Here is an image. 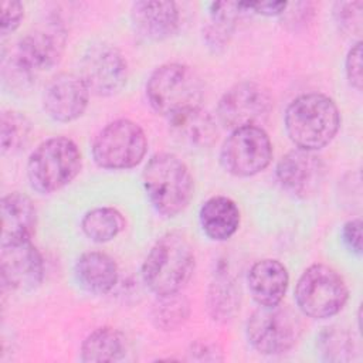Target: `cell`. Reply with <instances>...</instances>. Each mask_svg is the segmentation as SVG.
<instances>
[{
  "label": "cell",
  "instance_id": "6da1fadb",
  "mask_svg": "<svg viewBox=\"0 0 363 363\" xmlns=\"http://www.w3.org/2000/svg\"><path fill=\"white\" fill-rule=\"evenodd\" d=\"M196 267L194 251L187 238L176 231L162 235L142 264V279L156 296L182 292Z\"/></svg>",
  "mask_w": 363,
  "mask_h": 363
},
{
  "label": "cell",
  "instance_id": "7a4b0ae2",
  "mask_svg": "<svg viewBox=\"0 0 363 363\" xmlns=\"http://www.w3.org/2000/svg\"><path fill=\"white\" fill-rule=\"evenodd\" d=\"M284 123L286 135L296 147L316 152L336 136L340 128V113L332 98L311 92L291 101Z\"/></svg>",
  "mask_w": 363,
  "mask_h": 363
},
{
  "label": "cell",
  "instance_id": "3957f363",
  "mask_svg": "<svg viewBox=\"0 0 363 363\" xmlns=\"http://www.w3.org/2000/svg\"><path fill=\"white\" fill-rule=\"evenodd\" d=\"M142 182L150 204L166 218L182 213L193 197L191 173L173 153L153 155L143 169Z\"/></svg>",
  "mask_w": 363,
  "mask_h": 363
},
{
  "label": "cell",
  "instance_id": "277c9868",
  "mask_svg": "<svg viewBox=\"0 0 363 363\" xmlns=\"http://www.w3.org/2000/svg\"><path fill=\"white\" fill-rule=\"evenodd\" d=\"M204 88L197 72L180 62L157 67L146 82V96L150 106L167 121L201 108Z\"/></svg>",
  "mask_w": 363,
  "mask_h": 363
},
{
  "label": "cell",
  "instance_id": "5b68a950",
  "mask_svg": "<svg viewBox=\"0 0 363 363\" xmlns=\"http://www.w3.org/2000/svg\"><path fill=\"white\" fill-rule=\"evenodd\" d=\"M81 164V152L75 142L65 136H54L41 142L30 155L27 177L35 191L48 194L71 183Z\"/></svg>",
  "mask_w": 363,
  "mask_h": 363
},
{
  "label": "cell",
  "instance_id": "8992f818",
  "mask_svg": "<svg viewBox=\"0 0 363 363\" xmlns=\"http://www.w3.org/2000/svg\"><path fill=\"white\" fill-rule=\"evenodd\" d=\"M349 298L342 275L329 265L313 264L299 277L295 301L301 312L312 319H326L339 313Z\"/></svg>",
  "mask_w": 363,
  "mask_h": 363
},
{
  "label": "cell",
  "instance_id": "52a82bcc",
  "mask_svg": "<svg viewBox=\"0 0 363 363\" xmlns=\"http://www.w3.org/2000/svg\"><path fill=\"white\" fill-rule=\"evenodd\" d=\"M248 343L261 354H282L289 352L302 335L299 316L281 303L259 306L255 309L245 326Z\"/></svg>",
  "mask_w": 363,
  "mask_h": 363
},
{
  "label": "cell",
  "instance_id": "ba28073f",
  "mask_svg": "<svg viewBox=\"0 0 363 363\" xmlns=\"http://www.w3.org/2000/svg\"><path fill=\"white\" fill-rule=\"evenodd\" d=\"M147 150L143 129L130 119H116L105 125L92 142L94 162L108 170L138 166Z\"/></svg>",
  "mask_w": 363,
  "mask_h": 363
},
{
  "label": "cell",
  "instance_id": "9c48e42d",
  "mask_svg": "<svg viewBox=\"0 0 363 363\" xmlns=\"http://www.w3.org/2000/svg\"><path fill=\"white\" fill-rule=\"evenodd\" d=\"M272 143L261 126H242L231 130L220 150L225 172L237 177H250L268 167Z\"/></svg>",
  "mask_w": 363,
  "mask_h": 363
},
{
  "label": "cell",
  "instance_id": "30bf717a",
  "mask_svg": "<svg viewBox=\"0 0 363 363\" xmlns=\"http://www.w3.org/2000/svg\"><path fill=\"white\" fill-rule=\"evenodd\" d=\"M269 91L254 81H241L223 94L217 105V116L227 129L259 126L272 111Z\"/></svg>",
  "mask_w": 363,
  "mask_h": 363
},
{
  "label": "cell",
  "instance_id": "8fae6325",
  "mask_svg": "<svg viewBox=\"0 0 363 363\" xmlns=\"http://www.w3.org/2000/svg\"><path fill=\"white\" fill-rule=\"evenodd\" d=\"M79 77L98 96L118 94L126 84L128 65L122 52L106 43L92 44L82 55Z\"/></svg>",
  "mask_w": 363,
  "mask_h": 363
},
{
  "label": "cell",
  "instance_id": "7c38bea8",
  "mask_svg": "<svg viewBox=\"0 0 363 363\" xmlns=\"http://www.w3.org/2000/svg\"><path fill=\"white\" fill-rule=\"evenodd\" d=\"M68 33L58 17H45L38 21L18 41L16 55L35 74L55 67L67 47Z\"/></svg>",
  "mask_w": 363,
  "mask_h": 363
},
{
  "label": "cell",
  "instance_id": "4fadbf2b",
  "mask_svg": "<svg viewBox=\"0 0 363 363\" xmlns=\"http://www.w3.org/2000/svg\"><path fill=\"white\" fill-rule=\"evenodd\" d=\"M0 275L3 285L13 291L30 292L40 286L44 261L31 240L1 242Z\"/></svg>",
  "mask_w": 363,
  "mask_h": 363
},
{
  "label": "cell",
  "instance_id": "5bb4252c",
  "mask_svg": "<svg viewBox=\"0 0 363 363\" xmlns=\"http://www.w3.org/2000/svg\"><path fill=\"white\" fill-rule=\"evenodd\" d=\"M325 177V163L312 150L294 149L285 153L277 164V179L282 189L298 199H309L320 189Z\"/></svg>",
  "mask_w": 363,
  "mask_h": 363
},
{
  "label": "cell",
  "instance_id": "9a60e30c",
  "mask_svg": "<svg viewBox=\"0 0 363 363\" xmlns=\"http://www.w3.org/2000/svg\"><path fill=\"white\" fill-rule=\"evenodd\" d=\"M89 89L77 74L61 72L52 77L43 92V108L57 122H72L88 106Z\"/></svg>",
  "mask_w": 363,
  "mask_h": 363
},
{
  "label": "cell",
  "instance_id": "2e32d148",
  "mask_svg": "<svg viewBox=\"0 0 363 363\" xmlns=\"http://www.w3.org/2000/svg\"><path fill=\"white\" fill-rule=\"evenodd\" d=\"M130 20L135 31L153 41L172 37L180 23V13L174 1L142 0L132 4Z\"/></svg>",
  "mask_w": 363,
  "mask_h": 363
},
{
  "label": "cell",
  "instance_id": "e0dca14e",
  "mask_svg": "<svg viewBox=\"0 0 363 363\" xmlns=\"http://www.w3.org/2000/svg\"><path fill=\"white\" fill-rule=\"evenodd\" d=\"M247 284L252 299L259 306H272L284 299L289 275L282 262L265 258L252 264L247 275Z\"/></svg>",
  "mask_w": 363,
  "mask_h": 363
},
{
  "label": "cell",
  "instance_id": "ac0fdd59",
  "mask_svg": "<svg viewBox=\"0 0 363 363\" xmlns=\"http://www.w3.org/2000/svg\"><path fill=\"white\" fill-rule=\"evenodd\" d=\"M78 285L94 295H105L118 282L119 271L115 259L101 251H88L79 255L74 265Z\"/></svg>",
  "mask_w": 363,
  "mask_h": 363
},
{
  "label": "cell",
  "instance_id": "d6986e66",
  "mask_svg": "<svg viewBox=\"0 0 363 363\" xmlns=\"http://www.w3.org/2000/svg\"><path fill=\"white\" fill-rule=\"evenodd\" d=\"M37 224V210L31 199L14 191L1 199V242L31 240Z\"/></svg>",
  "mask_w": 363,
  "mask_h": 363
},
{
  "label": "cell",
  "instance_id": "ffe728a7",
  "mask_svg": "<svg viewBox=\"0 0 363 363\" xmlns=\"http://www.w3.org/2000/svg\"><path fill=\"white\" fill-rule=\"evenodd\" d=\"M203 233L213 241L231 238L240 225V210L234 200L225 196H214L203 203L199 213Z\"/></svg>",
  "mask_w": 363,
  "mask_h": 363
},
{
  "label": "cell",
  "instance_id": "44dd1931",
  "mask_svg": "<svg viewBox=\"0 0 363 363\" xmlns=\"http://www.w3.org/2000/svg\"><path fill=\"white\" fill-rule=\"evenodd\" d=\"M174 139L189 147H207L217 139V126L211 115L201 108L169 119Z\"/></svg>",
  "mask_w": 363,
  "mask_h": 363
},
{
  "label": "cell",
  "instance_id": "7402d4cb",
  "mask_svg": "<svg viewBox=\"0 0 363 363\" xmlns=\"http://www.w3.org/2000/svg\"><path fill=\"white\" fill-rule=\"evenodd\" d=\"M128 352L125 335L111 326L91 332L81 345V360L86 363L119 362Z\"/></svg>",
  "mask_w": 363,
  "mask_h": 363
},
{
  "label": "cell",
  "instance_id": "603a6c76",
  "mask_svg": "<svg viewBox=\"0 0 363 363\" xmlns=\"http://www.w3.org/2000/svg\"><path fill=\"white\" fill-rule=\"evenodd\" d=\"M241 295L235 279L225 271H217L207 292L210 316L221 323L231 320L240 309Z\"/></svg>",
  "mask_w": 363,
  "mask_h": 363
},
{
  "label": "cell",
  "instance_id": "cb8c5ba5",
  "mask_svg": "<svg viewBox=\"0 0 363 363\" xmlns=\"http://www.w3.org/2000/svg\"><path fill=\"white\" fill-rule=\"evenodd\" d=\"M81 228L91 241L108 242L125 228V218L113 207H95L84 214Z\"/></svg>",
  "mask_w": 363,
  "mask_h": 363
},
{
  "label": "cell",
  "instance_id": "d4e9b609",
  "mask_svg": "<svg viewBox=\"0 0 363 363\" xmlns=\"http://www.w3.org/2000/svg\"><path fill=\"white\" fill-rule=\"evenodd\" d=\"M152 322L160 330H174L190 316V303L180 292L157 296L152 306Z\"/></svg>",
  "mask_w": 363,
  "mask_h": 363
},
{
  "label": "cell",
  "instance_id": "484cf974",
  "mask_svg": "<svg viewBox=\"0 0 363 363\" xmlns=\"http://www.w3.org/2000/svg\"><path fill=\"white\" fill-rule=\"evenodd\" d=\"M316 340L318 349L325 360L339 363L353 359L354 342L345 328L336 325L328 326L319 333Z\"/></svg>",
  "mask_w": 363,
  "mask_h": 363
},
{
  "label": "cell",
  "instance_id": "4316f807",
  "mask_svg": "<svg viewBox=\"0 0 363 363\" xmlns=\"http://www.w3.org/2000/svg\"><path fill=\"white\" fill-rule=\"evenodd\" d=\"M31 133V122L17 111H4L0 121V145L3 153H14L20 150L28 140Z\"/></svg>",
  "mask_w": 363,
  "mask_h": 363
},
{
  "label": "cell",
  "instance_id": "83f0119b",
  "mask_svg": "<svg viewBox=\"0 0 363 363\" xmlns=\"http://www.w3.org/2000/svg\"><path fill=\"white\" fill-rule=\"evenodd\" d=\"M1 75L4 85L13 94L23 95L24 92L30 91L37 74L28 68L16 54H13L7 61H4Z\"/></svg>",
  "mask_w": 363,
  "mask_h": 363
},
{
  "label": "cell",
  "instance_id": "f1b7e54d",
  "mask_svg": "<svg viewBox=\"0 0 363 363\" xmlns=\"http://www.w3.org/2000/svg\"><path fill=\"white\" fill-rule=\"evenodd\" d=\"M362 11L363 1H337L333 6V17L339 27L346 34L359 35L362 33Z\"/></svg>",
  "mask_w": 363,
  "mask_h": 363
},
{
  "label": "cell",
  "instance_id": "f546056e",
  "mask_svg": "<svg viewBox=\"0 0 363 363\" xmlns=\"http://www.w3.org/2000/svg\"><path fill=\"white\" fill-rule=\"evenodd\" d=\"M345 71L349 84L360 91L362 89V41L357 40L347 51L345 60Z\"/></svg>",
  "mask_w": 363,
  "mask_h": 363
},
{
  "label": "cell",
  "instance_id": "4dcf8cb0",
  "mask_svg": "<svg viewBox=\"0 0 363 363\" xmlns=\"http://www.w3.org/2000/svg\"><path fill=\"white\" fill-rule=\"evenodd\" d=\"M312 14H313V3L298 1V3H288L285 11L281 16L285 26L291 28H298V27H302L305 23H308Z\"/></svg>",
  "mask_w": 363,
  "mask_h": 363
},
{
  "label": "cell",
  "instance_id": "1f68e13d",
  "mask_svg": "<svg viewBox=\"0 0 363 363\" xmlns=\"http://www.w3.org/2000/svg\"><path fill=\"white\" fill-rule=\"evenodd\" d=\"M24 17V7L20 1L6 0L1 3V20H0V31L1 35H7L13 33L21 23Z\"/></svg>",
  "mask_w": 363,
  "mask_h": 363
},
{
  "label": "cell",
  "instance_id": "d6a6232c",
  "mask_svg": "<svg viewBox=\"0 0 363 363\" xmlns=\"http://www.w3.org/2000/svg\"><path fill=\"white\" fill-rule=\"evenodd\" d=\"M189 359L190 360H199V362H218L223 360V350L221 347L206 339L196 340L194 343L190 345L189 350Z\"/></svg>",
  "mask_w": 363,
  "mask_h": 363
},
{
  "label": "cell",
  "instance_id": "836d02e7",
  "mask_svg": "<svg viewBox=\"0 0 363 363\" xmlns=\"http://www.w3.org/2000/svg\"><path fill=\"white\" fill-rule=\"evenodd\" d=\"M342 240L352 254H362V220L359 217L347 220L343 224Z\"/></svg>",
  "mask_w": 363,
  "mask_h": 363
},
{
  "label": "cell",
  "instance_id": "e575fe53",
  "mask_svg": "<svg viewBox=\"0 0 363 363\" xmlns=\"http://www.w3.org/2000/svg\"><path fill=\"white\" fill-rule=\"evenodd\" d=\"M244 6L248 11L272 17L281 16L286 9L288 1H244Z\"/></svg>",
  "mask_w": 363,
  "mask_h": 363
}]
</instances>
